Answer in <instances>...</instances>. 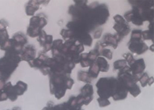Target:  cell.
<instances>
[{
    "mask_svg": "<svg viewBox=\"0 0 154 110\" xmlns=\"http://www.w3.org/2000/svg\"><path fill=\"white\" fill-rule=\"evenodd\" d=\"M50 75V92L57 99L64 97L67 89H71L74 81L70 74L65 73H51Z\"/></svg>",
    "mask_w": 154,
    "mask_h": 110,
    "instance_id": "6da1fadb",
    "label": "cell"
},
{
    "mask_svg": "<svg viewBox=\"0 0 154 110\" xmlns=\"http://www.w3.org/2000/svg\"><path fill=\"white\" fill-rule=\"evenodd\" d=\"M84 45L75 39H69L63 43L58 51L53 53V57L62 55L74 64L80 63V54L84 51Z\"/></svg>",
    "mask_w": 154,
    "mask_h": 110,
    "instance_id": "7a4b0ae2",
    "label": "cell"
},
{
    "mask_svg": "<svg viewBox=\"0 0 154 110\" xmlns=\"http://www.w3.org/2000/svg\"><path fill=\"white\" fill-rule=\"evenodd\" d=\"M119 70L117 79L124 85L133 97H136L141 92L140 87L136 83L139 82L138 76L132 74L130 67L127 65Z\"/></svg>",
    "mask_w": 154,
    "mask_h": 110,
    "instance_id": "3957f363",
    "label": "cell"
},
{
    "mask_svg": "<svg viewBox=\"0 0 154 110\" xmlns=\"http://www.w3.org/2000/svg\"><path fill=\"white\" fill-rule=\"evenodd\" d=\"M119 81L114 77H102L96 84L97 94L100 98L113 97L117 92Z\"/></svg>",
    "mask_w": 154,
    "mask_h": 110,
    "instance_id": "277c9868",
    "label": "cell"
},
{
    "mask_svg": "<svg viewBox=\"0 0 154 110\" xmlns=\"http://www.w3.org/2000/svg\"><path fill=\"white\" fill-rule=\"evenodd\" d=\"M142 32L141 30H133L130 41L127 44L129 50L138 55L143 54L149 49L148 45L143 42Z\"/></svg>",
    "mask_w": 154,
    "mask_h": 110,
    "instance_id": "5b68a950",
    "label": "cell"
},
{
    "mask_svg": "<svg viewBox=\"0 0 154 110\" xmlns=\"http://www.w3.org/2000/svg\"><path fill=\"white\" fill-rule=\"evenodd\" d=\"M92 10L93 18L96 26L102 25L106 23L109 16V12L106 4L94 3L90 4Z\"/></svg>",
    "mask_w": 154,
    "mask_h": 110,
    "instance_id": "8992f818",
    "label": "cell"
},
{
    "mask_svg": "<svg viewBox=\"0 0 154 110\" xmlns=\"http://www.w3.org/2000/svg\"><path fill=\"white\" fill-rule=\"evenodd\" d=\"M116 23L113 26V29L117 32L116 34L123 38L128 35L131 31L130 26L123 16L119 14H116L113 17Z\"/></svg>",
    "mask_w": 154,
    "mask_h": 110,
    "instance_id": "52a82bcc",
    "label": "cell"
},
{
    "mask_svg": "<svg viewBox=\"0 0 154 110\" xmlns=\"http://www.w3.org/2000/svg\"><path fill=\"white\" fill-rule=\"evenodd\" d=\"M30 26L32 27V33L30 36L32 37H35L40 35L42 32V29L47 25V20L44 16H34L31 19Z\"/></svg>",
    "mask_w": 154,
    "mask_h": 110,
    "instance_id": "ba28073f",
    "label": "cell"
},
{
    "mask_svg": "<svg viewBox=\"0 0 154 110\" xmlns=\"http://www.w3.org/2000/svg\"><path fill=\"white\" fill-rule=\"evenodd\" d=\"M122 38L117 34L113 35L107 33L104 35L103 37V41L101 42V44L105 48L107 46H111L114 49H116L119 43L121 41Z\"/></svg>",
    "mask_w": 154,
    "mask_h": 110,
    "instance_id": "9c48e42d",
    "label": "cell"
},
{
    "mask_svg": "<svg viewBox=\"0 0 154 110\" xmlns=\"http://www.w3.org/2000/svg\"><path fill=\"white\" fill-rule=\"evenodd\" d=\"M93 94L94 89L92 85L87 84L82 88L80 95L84 101L85 105L87 106L93 100Z\"/></svg>",
    "mask_w": 154,
    "mask_h": 110,
    "instance_id": "30bf717a",
    "label": "cell"
},
{
    "mask_svg": "<svg viewBox=\"0 0 154 110\" xmlns=\"http://www.w3.org/2000/svg\"><path fill=\"white\" fill-rule=\"evenodd\" d=\"M129 67L132 74L138 76L141 75L146 68L144 59L135 60L131 64L129 65Z\"/></svg>",
    "mask_w": 154,
    "mask_h": 110,
    "instance_id": "8fae6325",
    "label": "cell"
},
{
    "mask_svg": "<svg viewBox=\"0 0 154 110\" xmlns=\"http://www.w3.org/2000/svg\"><path fill=\"white\" fill-rule=\"evenodd\" d=\"M39 37V43L44 48V51L48 52L51 49L52 46V40L53 37L50 35L46 34L44 31H42L40 34Z\"/></svg>",
    "mask_w": 154,
    "mask_h": 110,
    "instance_id": "7c38bea8",
    "label": "cell"
},
{
    "mask_svg": "<svg viewBox=\"0 0 154 110\" xmlns=\"http://www.w3.org/2000/svg\"><path fill=\"white\" fill-rule=\"evenodd\" d=\"M142 36L143 40H151L154 43V22H150V25H149V30L142 31Z\"/></svg>",
    "mask_w": 154,
    "mask_h": 110,
    "instance_id": "4fadbf2b",
    "label": "cell"
},
{
    "mask_svg": "<svg viewBox=\"0 0 154 110\" xmlns=\"http://www.w3.org/2000/svg\"><path fill=\"white\" fill-rule=\"evenodd\" d=\"M96 63H97L100 69V72L106 73L109 71V64L104 58L101 57H97Z\"/></svg>",
    "mask_w": 154,
    "mask_h": 110,
    "instance_id": "5bb4252c",
    "label": "cell"
},
{
    "mask_svg": "<svg viewBox=\"0 0 154 110\" xmlns=\"http://www.w3.org/2000/svg\"><path fill=\"white\" fill-rule=\"evenodd\" d=\"M139 82H140L142 86L143 87H145L147 85L149 86L151 85L154 82V78L153 77H149L147 73H144L142 74V76L139 77Z\"/></svg>",
    "mask_w": 154,
    "mask_h": 110,
    "instance_id": "9a60e30c",
    "label": "cell"
},
{
    "mask_svg": "<svg viewBox=\"0 0 154 110\" xmlns=\"http://www.w3.org/2000/svg\"><path fill=\"white\" fill-rule=\"evenodd\" d=\"M78 80L84 82L87 84H90L92 82V79L90 77L87 72L80 70L78 73Z\"/></svg>",
    "mask_w": 154,
    "mask_h": 110,
    "instance_id": "2e32d148",
    "label": "cell"
},
{
    "mask_svg": "<svg viewBox=\"0 0 154 110\" xmlns=\"http://www.w3.org/2000/svg\"><path fill=\"white\" fill-rule=\"evenodd\" d=\"M100 72V69L95 61L94 63H93V64H91V66H90V69L88 70V73L90 77L93 79H96L97 78Z\"/></svg>",
    "mask_w": 154,
    "mask_h": 110,
    "instance_id": "e0dca14e",
    "label": "cell"
},
{
    "mask_svg": "<svg viewBox=\"0 0 154 110\" xmlns=\"http://www.w3.org/2000/svg\"><path fill=\"white\" fill-rule=\"evenodd\" d=\"M80 63L82 67H87L91 66V63L88 58V53H83L80 55Z\"/></svg>",
    "mask_w": 154,
    "mask_h": 110,
    "instance_id": "ac0fdd59",
    "label": "cell"
},
{
    "mask_svg": "<svg viewBox=\"0 0 154 110\" xmlns=\"http://www.w3.org/2000/svg\"><path fill=\"white\" fill-rule=\"evenodd\" d=\"M126 66H127V61H126L125 60H119L114 61L113 64L114 70H120Z\"/></svg>",
    "mask_w": 154,
    "mask_h": 110,
    "instance_id": "d6986e66",
    "label": "cell"
},
{
    "mask_svg": "<svg viewBox=\"0 0 154 110\" xmlns=\"http://www.w3.org/2000/svg\"><path fill=\"white\" fill-rule=\"evenodd\" d=\"M100 56L106 58L107 59L111 60L112 59V53L111 50L109 49H103L100 53Z\"/></svg>",
    "mask_w": 154,
    "mask_h": 110,
    "instance_id": "ffe728a7",
    "label": "cell"
},
{
    "mask_svg": "<svg viewBox=\"0 0 154 110\" xmlns=\"http://www.w3.org/2000/svg\"><path fill=\"white\" fill-rule=\"evenodd\" d=\"M97 101L99 102V106L100 107H105L106 106H108L110 105V102L109 99L103 98H99Z\"/></svg>",
    "mask_w": 154,
    "mask_h": 110,
    "instance_id": "44dd1931",
    "label": "cell"
},
{
    "mask_svg": "<svg viewBox=\"0 0 154 110\" xmlns=\"http://www.w3.org/2000/svg\"><path fill=\"white\" fill-rule=\"evenodd\" d=\"M123 57L125 59L126 61H127V63L128 64L129 66L132 63L135 61L133 56L130 53L124 54V55H123Z\"/></svg>",
    "mask_w": 154,
    "mask_h": 110,
    "instance_id": "7402d4cb",
    "label": "cell"
},
{
    "mask_svg": "<svg viewBox=\"0 0 154 110\" xmlns=\"http://www.w3.org/2000/svg\"><path fill=\"white\" fill-rule=\"evenodd\" d=\"M103 29L102 28H100L96 30L94 34V39H99L101 36V34L103 32Z\"/></svg>",
    "mask_w": 154,
    "mask_h": 110,
    "instance_id": "603a6c76",
    "label": "cell"
},
{
    "mask_svg": "<svg viewBox=\"0 0 154 110\" xmlns=\"http://www.w3.org/2000/svg\"><path fill=\"white\" fill-rule=\"evenodd\" d=\"M150 50L152 52H154V44L152 45L151 46H150Z\"/></svg>",
    "mask_w": 154,
    "mask_h": 110,
    "instance_id": "cb8c5ba5",
    "label": "cell"
},
{
    "mask_svg": "<svg viewBox=\"0 0 154 110\" xmlns=\"http://www.w3.org/2000/svg\"><path fill=\"white\" fill-rule=\"evenodd\" d=\"M16 110H17V109H16Z\"/></svg>",
    "mask_w": 154,
    "mask_h": 110,
    "instance_id": "d4e9b609",
    "label": "cell"
}]
</instances>
